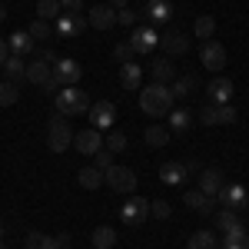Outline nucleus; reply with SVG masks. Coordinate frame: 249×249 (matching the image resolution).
<instances>
[{
  "mask_svg": "<svg viewBox=\"0 0 249 249\" xmlns=\"http://www.w3.org/2000/svg\"><path fill=\"white\" fill-rule=\"evenodd\" d=\"M90 243H93V249H113L116 246V230L113 226H96Z\"/></svg>",
  "mask_w": 249,
  "mask_h": 249,
  "instance_id": "nucleus-29",
  "label": "nucleus"
},
{
  "mask_svg": "<svg viewBox=\"0 0 249 249\" xmlns=\"http://www.w3.org/2000/svg\"><path fill=\"white\" fill-rule=\"evenodd\" d=\"M7 57H10V50H7V40L0 37V67H3V63H7Z\"/></svg>",
  "mask_w": 249,
  "mask_h": 249,
  "instance_id": "nucleus-47",
  "label": "nucleus"
},
{
  "mask_svg": "<svg viewBox=\"0 0 249 249\" xmlns=\"http://www.w3.org/2000/svg\"><path fill=\"white\" fill-rule=\"evenodd\" d=\"M126 43L133 47L136 53H153V47H160V34H156L150 23H136Z\"/></svg>",
  "mask_w": 249,
  "mask_h": 249,
  "instance_id": "nucleus-8",
  "label": "nucleus"
},
{
  "mask_svg": "<svg viewBox=\"0 0 249 249\" xmlns=\"http://www.w3.org/2000/svg\"><path fill=\"white\" fill-rule=\"evenodd\" d=\"M87 27H90V23H87V17H83V14H70V10H63V14L53 20V30H57V37H63V40L83 34Z\"/></svg>",
  "mask_w": 249,
  "mask_h": 249,
  "instance_id": "nucleus-10",
  "label": "nucleus"
},
{
  "mask_svg": "<svg viewBox=\"0 0 249 249\" xmlns=\"http://www.w3.org/2000/svg\"><path fill=\"white\" fill-rule=\"evenodd\" d=\"M206 93H210V103L213 107H223V103H230L232 93H236V83L230 77H213L210 87H206Z\"/></svg>",
  "mask_w": 249,
  "mask_h": 249,
  "instance_id": "nucleus-13",
  "label": "nucleus"
},
{
  "mask_svg": "<svg viewBox=\"0 0 249 249\" xmlns=\"http://www.w3.org/2000/svg\"><path fill=\"white\" fill-rule=\"evenodd\" d=\"M140 83H143V70L136 63H123L120 67V87L123 90H140Z\"/></svg>",
  "mask_w": 249,
  "mask_h": 249,
  "instance_id": "nucleus-24",
  "label": "nucleus"
},
{
  "mask_svg": "<svg viewBox=\"0 0 249 249\" xmlns=\"http://www.w3.org/2000/svg\"><path fill=\"white\" fill-rule=\"evenodd\" d=\"M133 57H136V50L130 47V43H116L113 47V60L123 67V63H133Z\"/></svg>",
  "mask_w": 249,
  "mask_h": 249,
  "instance_id": "nucleus-38",
  "label": "nucleus"
},
{
  "mask_svg": "<svg viewBox=\"0 0 249 249\" xmlns=\"http://www.w3.org/2000/svg\"><path fill=\"white\" fill-rule=\"evenodd\" d=\"M80 77H83V67H80V60L73 57H63L53 63V80H57V87L63 90V87H77Z\"/></svg>",
  "mask_w": 249,
  "mask_h": 249,
  "instance_id": "nucleus-6",
  "label": "nucleus"
},
{
  "mask_svg": "<svg viewBox=\"0 0 249 249\" xmlns=\"http://www.w3.org/2000/svg\"><path fill=\"white\" fill-rule=\"evenodd\" d=\"M190 123H193L190 110H176V107H173L170 116H166V130H170V133H190Z\"/></svg>",
  "mask_w": 249,
  "mask_h": 249,
  "instance_id": "nucleus-25",
  "label": "nucleus"
},
{
  "mask_svg": "<svg viewBox=\"0 0 249 249\" xmlns=\"http://www.w3.org/2000/svg\"><path fill=\"white\" fill-rule=\"evenodd\" d=\"M176 107V100H173V90L170 83H150V87H143L140 90V110L146 116H170V110Z\"/></svg>",
  "mask_w": 249,
  "mask_h": 249,
  "instance_id": "nucleus-1",
  "label": "nucleus"
},
{
  "mask_svg": "<svg viewBox=\"0 0 249 249\" xmlns=\"http://www.w3.org/2000/svg\"><path fill=\"white\" fill-rule=\"evenodd\" d=\"M110 153H123L126 150V136L120 133V130H113V133H107V143H103Z\"/></svg>",
  "mask_w": 249,
  "mask_h": 249,
  "instance_id": "nucleus-39",
  "label": "nucleus"
},
{
  "mask_svg": "<svg viewBox=\"0 0 249 249\" xmlns=\"http://www.w3.org/2000/svg\"><path fill=\"white\" fill-rule=\"evenodd\" d=\"M216 110H219V126L236 123V110H232V103H223V107H216Z\"/></svg>",
  "mask_w": 249,
  "mask_h": 249,
  "instance_id": "nucleus-44",
  "label": "nucleus"
},
{
  "mask_svg": "<svg viewBox=\"0 0 249 249\" xmlns=\"http://www.w3.org/2000/svg\"><path fill=\"white\" fill-rule=\"evenodd\" d=\"M236 226H243V219H239L236 210H219L216 213V230L219 232H232Z\"/></svg>",
  "mask_w": 249,
  "mask_h": 249,
  "instance_id": "nucleus-32",
  "label": "nucleus"
},
{
  "mask_svg": "<svg viewBox=\"0 0 249 249\" xmlns=\"http://www.w3.org/2000/svg\"><path fill=\"white\" fill-rule=\"evenodd\" d=\"M116 23H120V27H130V30H133V27H136V14L130 10V7H123V10H116Z\"/></svg>",
  "mask_w": 249,
  "mask_h": 249,
  "instance_id": "nucleus-43",
  "label": "nucleus"
},
{
  "mask_svg": "<svg viewBox=\"0 0 249 249\" xmlns=\"http://www.w3.org/2000/svg\"><path fill=\"white\" fill-rule=\"evenodd\" d=\"M107 3H110L113 10H123V7H130V0H107Z\"/></svg>",
  "mask_w": 249,
  "mask_h": 249,
  "instance_id": "nucleus-48",
  "label": "nucleus"
},
{
  "mask_svg": "<svg viewBox=\"0 0 249 249\" xmlns=\"http://www.w3.org/2000/svg\"><path fill=\"white\" fill-rule=\"evenodd\" d=\"M77 183L83 190H100L103 186V170H96V166H83L77 173Z\"/></svg>",
  "mask_w": 249,
  "mask_h": 249,
  "instance_id": "nucleus-30",
  "label": "nucleus"
},
{
  "mask_svg": "<svg viewBox=\"0 0 249 249\" xmlns=\"http://www.w3.org/2000/svg\"><path fill=\"white\" fill-rule=\"evenodd\" d=\"M196 87H199V80L193 77V73H183V77H176V80L170 83L173 100H186V96H190L193 90H196Z\"/></svg>",
  "mask_w": 249,
  "mask_h": 249,
  "instance_id": "nucleus-26",
  "label": "nucleus"
},
{
  "mask_svg": "<svg viewBox=\"0 0 249 249\" xmlns=\"http://www.w3.org/2000/svg\"><path fill=\"white\" fill-rule=\"evenodd\" d=\"M93 166H96V170H103V173H107L110 166H113V153H110L107 146H103V150H96V153H93Z\"/></svg>",
  "mask_w": 249,
  "mask_h": 249,
  "instance_id": "nucleus-41",
  "label": "nucleus"
},
{
  "mask_svg": "<svg viewBox=\"0 0 249 249\" xmlns=\"http://www.w3.org/2000/svg\"><path fill=\"white\" fill-rule=\"evenodd\" d=\"M219 249H249L246 226H236L232 232H226V236H223V243H219Z\"/></svg>",
  "mask_w": 249,
  "mask_h": 249,
  "instance_id": "nucleus-28",
  "label": "nucleus"
},
{
  "mask_svg": "<svg viewBox=\"0 0 249 249\" xmlns=\"http://www.w3.org/2000/svg\"><path fill=\"white\" fill-rule=\"evenodd\" d=\"M143 14H146V23H150V27H153V23H170L173 20V3L170 0H146Z\"/></svg>",
  "mask_w": 249,
  "mask_h": 249,
  "instance_id": "nucleus-16",
  "label": "nucleus"
},
{
  "mask_svg": "<svg viewBox=\"0 0 249 249\" xmlns=\"http://www.w3.org/2000/svg\"><path fill=\"white\" fill-rule=\"evenodd\" d=\"M216 199H219L223 210L243 213V210H246V203H249V190H246V186H239V183H223L219 193H216Z\"/></svg>",
  "mask_w": 249,
  "mask_h": 249,
  "instance_id": "nucleus-4",
  "label": "nucleus"
},
{
  "mask_svg": "<svg viewBox=\"0 0 249 249\" xmlns=\"http://www.w3.org/2000/svg\"><path fill=\"white\" fill-rule=\"evenodd\" d=\"M87 113H90V126L100 130V133H103V130H110V126L116 123V107L110 103V100H96V103H90V110H87Z\"/></svg>",
  "mask_w": 249,
  "mask_h": 249,
  "instance_id": "nucleus-9",
  "label": "nucleus"
},
{
  "mask_svg": "<svg viewBox=\"0 0 249 249\" xmlns=\"http://www.w3.org/2000/svg\"><path fill=\"white\" fill-rule=\"evenodd\" d=\"M223 186V170H199V193H206V196H216Z\"/></svg>",
  "mask_w": 249,
  "mask_h": 249,
  "instance_id": "nucleus-22",
  "label": "nucleus"
},
{
  "mask_svg": "<svg viewBox=\"0 0 249 249\" xmlns=\"http://www.w3.org/2000/svg\"><path fill=\"white\" fill-rule=\"evenodd\" d=\"M37 60H43V63H57V53H53V47H37Z\"/></svg>",
  "mask_w": 249,
  "mask_h": 249,
  "instance_id": "nucleus-45",
  "label": "nucleus"
},
{
  "mask_svg": "<svg viewBox=\"0 0 249 249\" xmlns=\"http://www.w3.org/2000/svg\"><path fill=\"white\" fill-rule=\"evenodd\" d=\"M47 146L50 153H63L67 146H73V130L67 123V116H50V130H47Z\"/></svg>",
  "mask_w": 249,
  "mask_h": 249,
  "instance_id": "nucleus-3",
  "label": "nucleus"
},
{
  "mask_svg": "<svg viewBox=\"0 0 249 249\" xmlns=\"http://www.w3.org/2000/svg\"><path fill=\"white\" fill-rule=\"evenodd\" d=\"M0 20H7V7L3 3H0Z\"/></svg>",
  "mask_w": 249,
  "mask_h": 249,
  "instance_id": "nucleus-49",
  "label": "nucleus"
},
{
  "mask_svg": "<svg viewBox=\"0 0 249 249\" xmlns=\"http://www.w3.org/2000/svg\"><path fill=\"white\" fill-rule=\"evenodd\" d=\"M7 50H10V57H27V53L37 50V43H34V37H30L27 30H14V34L7 37Z\"/></svg>",
  "mask_w": 249,
  "mask_h": 249,
  "instance_id": "nucleus-17",
  "label": "nucleus"
},
{
  "mask_svg": "<svg viewBox=\"0 0 249 249\" xmlns=\"http://www.w3.org/2000/svg\"><path fill=\"white\" fill-rule=\"evenodd\" d=\"M50 77H53V67H50V63H43V60H30V63H27V83L43 87Z\"/></svg>",
  "mask_w": 249,
  "mask_h": 249,
  "instance_id": "nucleus-23",
  "label": "nucleus"
},
{
  "mask_svg": "<svg viewBox=\"0 0 249 249\" xmlns=\"http://www.w3.org/2000/svg\"><path fill=\"white\" fill-rule=\"evenodd\" d=\"M103 183L110 186V190H116V193H133L136 190V173L130 170V166H110V170L103 173Z\"/></svg>",
  "mask_w": 249,
  "mask_h": 249,
  "instance_id": "nucleus-7",
  "label": "nucleus"
},
{
  "mask_svg": "<svg viewBox=\"0 0 249 249\" xmlns=\"http://www.w3.org/2000/svg\"><path fill=\"white\" fill-rule=\"evenodd\" d=\"M3 80H10V83H27V63H23V57H7V63H3Z\"/></svg>",
  "mask_w": 249,
  "mask_h": 249,
  "instance_id": "nucleus-21",
  "label": "nucleus"
},
{
  "mask_svg": "<svg viewBox=\"0 0 249 249\" xmlns=\"http://www.w3.org/2000/svg\"><path fill=\"white\" fill-rule=\"evenodd\" d=\"M143 140H146V146L160 150V146H166V143H170V130H166V126H160V123H156V126H146V130H143Z\"/></svg>",
  "mask_w": 249,
  "mask_h": 249,
  "instance_id": "nucleus-31",
  "label": "nucleus"
},
{
  "mask_svg": "<svg viewBox=\"0 0 249 249\" xmlns=\"http://www.w3.org/2000/svg\"><path fill=\"white\" fill-rule=\"evenodd\" d=\"M60 14H63V7H60V0H37V17L40 20H57Z\"/></svg>",
  "mask_w": 249,
  "mask_h": 249,
  "instance_id": "nucleus-33",
  "label": "nucleus"
},
{
  "mask_svg": "<svg viewBox=\"0 0 249 249\" xmlns=\"http://www.w3.org/2000/svg\"><path fill=\"white\" fill-rule=\"evenodd\" d=\"M53 107H57L60 116H80L90 110V96L83 93L80 87H63L57 96H53Z\"/></svg>",
  "mask_w": 249,
  "mask_h": 249,
  "instance_id": "nucleus-2",
  "label": "nucleus"
},
{
  "mask_svg": "<svg viewBox=\"0 0 249 249\" xmlns=\"http://www.w3.org/2000/svg\"><path fill=\"white\" fill-rule=\"evenodd\" d=\"M27 34H30V37H34V43H43V40H50L53 37V23H47V20H34V23H30V30H27Z\"/></svg>",
  "mask_w": 249,
  "mask_h": 249,
  "instance_id": "nucleus-34",
  "label": "nucleus"
},
{
  "mask_svg": "<svg viewBox=\"0 0 249 249\" xmlns=\"http://www.w3.org/2000/svg\"><path fill=\"white\" fill-rule=\"evenodd\" d=\"M186 249H219V239H216V232H213V230H196L190 236Z\"/></svg>",
  "mask_w": 249,
  "mask_h": 249,
  "instance_id": "nucleus-27",
  "label": "nucleus"
},
{
  "mask_svg": "<svg viewBox=\"0 0 249 249\" xmlns=\"http://www.w3.org/2000/svg\"><path fill=\"white\" fill-rule=\"evenodd\" d=\"M120 219L126 223V226H140V223H146L150 219V199H143V196H130L123 206H120Z\"/></svg>",
  "mask_w": 249,
  "mask_h": 249,
  "instance_id": "nucleus-5",
  "label": "nucleus"
},
{
  "mask_svg": "<svg viewBox=\"0 0 249 249\" xmlns=\"http://www.w3.org/2000/svg\"><path fill=\"white\" fill-rule=\"evenodd\" d=\"M27 249H53V236H47V232H40V230H30L27 232Z\"/></svg>",
  "mask_w": 249,
  "mask_h": 249,
  "instance_id": "nucleus-37",
  "label": "nucleus"
},
{
  "mask_svg": "<svg viewBox=\"0 0 249 249\" xmlns=\"http://www.w3.org/2000/svg\"><path fill=\"white\" fill-rule=\"evenodd\" d=\"M150 216H153V219H170L173 206L166 203V199H156V203H150Z\"/></svg>",
  "mask_w": 249,
  "mask_h": 249,
  "instance_id": "nucleus-40",
  "label": "nucleus"
},
{
  "mask_svg": "<svg viewBox=\"0 0 249 249\" xmlns=\"http://www.w3.org/2000/svg\"><path fill=\"white\" fill-rule=\"evenodd\" d=\"M0 249H7V246H3V239H0Z\"/></svg>",
  "mask_w": 249,
  "mask_h": 249,
  "instance_id": "nucleus-51",
  "label": "nucleus"
},
{
  "mask_svg": "<svg viewBox=\"0 0 249 249\" xmlns=\"http://www.w3.org/2000/svg\"><path fill=\"white\" fill-rule=\"evenodd\" d=\"M0 239H3V223H0Z\"/></svg>",
  "mask_w": 249,
  "mask_h": 249,
  "instance_id": "nucleus-50",
  "label": "nucleus"
},
{
  "mask_svg": "<svg viewBox=\"0 0 249 249\" xmlns=\"http://www.w3.org/2000/svg\"><path fill=\"white\" fill-rule=\"evenodd\" d=\"M183 203H186L193 213H199V216H213V196H206V193L186 190L183 193Z\"/></svg>",
  "mask_w": 249,
  "mask_h": 249,
  "instance_id": "nucleus-18",
  "label": "nucleus"
},
{
  "mask_svg": "<svg viewBox=\"0 0 249 249\" xmlns=\"http://www.w3.org/2000/svg\"><path fill=\"white\" fill-rule=\"evenodd\" d=\"M199 120H203V126H219V110H216L213 103H206V107L199 110Z\"/></svg>",
  "mask_w": 249,
  "mask_h": 249,
  "instance_id": "nucleus-42",
  "label": "nucleus"
},
{
  "mask_svg": "<svg viewBox=\"0 0 249 249\" xmlns=\"http://www.w3.org/2000/svg\"><path fill=\"white\" fill-rule=\"evenodd\" d=\"M160 47L166 50V57H183V53L190 50V37H186L183 30L170 27V30H163V34H160Z\"/></svg>",
  "mask_w": 249,
  "mask_h": 249,
  "instance_id": "nucleus-12",
  "label": "nucleus"
},
{
  "mask_svg": "<svg viewBox=\"0 0 249 249\" xmlns=\"http://www.w3.org/2000/svg\"><path fill=\"white\" fill-rule=\"evenodd\" d=\"M0 3H3V0H0Z\"/></svg>",
  "mask_w": 249,
  "mask_h": 249,
  "instance_id": "nucleus-52",
  "label": "nucleus"
},
{
  "mask_svg": "<svg viewBox=\"0 0 249 249\" xmlns=\"http://www.w3.org/2000/svg\"><path fill=\"white\" fill-rule=\"evenodd\" d=\"M20 100V87L10 80H0V107H14Z\"/></svg>",
  "mask_w": 249,
  "mask_h": 249,
  "instance_id": "nucleus-35",
  "label": "nucleus"
},
{
  "mask_svg": "<svg viewBox=\"0 0 249 249\" xmlns=\"http://www.w3.org/2000/svg\"><path fill=\"white\" fill-rule=\"evenodd\" d=\"M73 146H77V153L93 156L96 150H103V133H100V130H93V126H87V130L73 133Z\"/></svg>",
  "mask_w": 249,
  "mask_h": 249,
  "instance_id": "nucleus-14",
  "label": "nucleus"
},
{
  "mask_svg": "<svg viewBox=\"0 0 249 249\" xmlns=\"http://www.w3.org/2000/svg\"><path fill=\"white\" fill-rule=\"evenodd\" d=\"M186 176H190L186 166H183V163H176V160H170V163H163V166H160V183H166V186H179Z\"/></svg>",
  "mask_w": 249,
  "mask_h": 249,
  "instance_id": "nucleus-19",
  "label": "nucleus"
},
{
  "mask_svg": "<svg viewBox=\"0 0 249 249\" xmlns=\"http://www.w3.org/2000/svg\"><path fill=\"white\" fill-rule=\"evenodd\" d=\"M150 73H153V83H173L176 80V67H173L170 57H156Z\"/></svg>",
  "mask_w": 249,
  "mask_h": 249,
  "instance_id": "nucleus-20",
  "label": "nucleus"
},
{
  "mask_svg": "<svg viewBox=\"0 0 249 249\" xmlns=\"http://www.w3.org/2000/svg\"><path fill=\"white\" fill-rule=\"evenodd\" d=\"M193 34H196L199 40H213V34H216V20H213V17H196Z\"/></svg>",
  "mask_w": 249,
  "mask_h": 249,
  "instance_id": "nucleus-36",
  "label": "nucleus"
},
{
  "mask_svg": "<svg viewBox=\"0 0 249 249\" xmlns=\"http://www.w3.org/2000/svg\"><path fill=\"white\" fill-rule=\"evenodd\" d=\"M60 7L70 10V14H80V10H83V0H60Z\"/></svg>",
  "mask_w": 249,
  "mask_h": 249,
  "instance_id": "nucleus-46",
  "label": "nucleus"
},
{
  "mask_svg": "<svg viewBox=\"0 0 249 249\" xmlns=\"http://www.w3.org/2000/svg\"><path fill=\"white\" fill-rule=\"evenodd\" d=\"M199 60H203V67H206L210 73H219V70L226 67V47L216 43V40H203V47H199Z\"/></svg>",
  "mask_w": 249,
  "mask_h": 249,
  "instance_id": "nucleus-11",
  "label": "nucleus"
},
{
  "mask_svg": "<svg viewBox=\"0 0 249 249\" xmlns=\"http://www.w3.org/2000/svg\"><path fill=\"white\" fill-rule=\"evenodd\" d=\"M87 23L93 30H110V27H116V10L110 3H96V7H90V14H87Z\"/></svg>",
  "mask_w": 249,
  "mask_h": 249,
  "instance_id": "nucleus-15",
  "label": "nucleus"
}]
</instances>
